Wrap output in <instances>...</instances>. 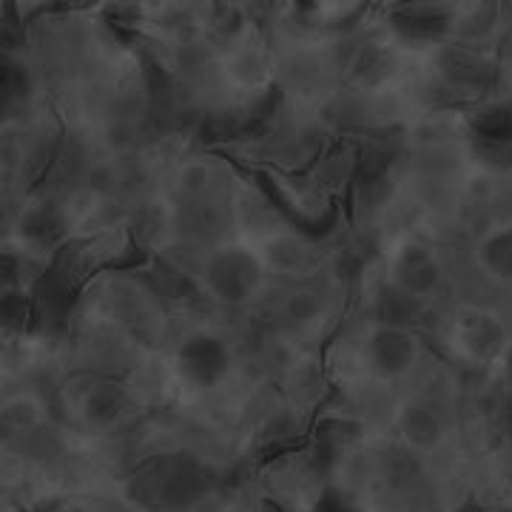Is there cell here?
Instances as JSON below:
<instances>
[{
    "label": "cell",
    "mask_w": 512,
    "mask_h": 512,
    "mask_svg": "<svg viewBox=\"0 0 512 512\" xmlns=\"http://www.w3.org/2000/svg\"><path fill=\"white\" fill-rule=\"evenodd\" d=\"M265 282V259L248 245H222L205 265V288L222 305H245Z\"/></svg>",
    "instance_id": "obj_1"
},
{
    "label": "cell",
    "mask_w": 512,
    "mask_h": 512,
    "mask_svg": "<svg viewBox=\"0 0 512 512\" xmlns=\"http://www.w3.org/2000/svg\"><path fill=\"white\" fill-rule=\"evenodd\" d=\"M234 365V356L228 342L217 336V333H208V330H194L188 333L183 342L174 350V373L177 379L188 387V390H197V393H208V390H217Z\"/></svg>",
    "instance_id": "obj_2"
},
{
    "label": "cell",
    "mask_w": 512,
    "mask_h": 512,
    "mask_svg": "<svg viewBox=\"0 0 512 512\" xmlns=\"http://www.w3.org/2000/svg\"><path fill=\"white\" fill-rule=\"evenodd\" d=\"M467 146L487 171H512V100H490L467 117Z\"/></svg>",
    "instance_id": "obj_3"
},
{
    "label": "cell",
    "mask_w": 512,
    "mask_h": 512,
    "mask_svg": "<svg viewBox=\"0 0 512 512\" xmlns=\"http://www.w3.org/2000/svg\"><path fill=\"white\" fill-rule=\"evenodd\" d=\"M450 336H453V348L473 365L495 362L510 342L504 319L490 308H481V305L458 308Z\"/></svg>",
    "instance_id": "obj_4"
},
{
    "label": "cell",
    "mask_w": 512,
    "mask_h": 512,
    "mask_svg": "<svg viewBox=\"0 0 512 512\" xmlns=\"http://www.w3.org/2000/svg\"><path fill=\"white\" fill-rule=\"evenodd\" d=\"M444 279V265H441L439 254L421 242V239H402L393 251L390 259V285L399 291L410 293L416 299H424Z\"/></svg>",
    "instance_id": "obj_5"
},
{
    "label": "cell",
    "mask_w": 512,
    "mask_h": 512,
    "mask_svg": "<svg viewBox=\"0 0 512 512\" xmlns=\"http://www.w3.org/2000/svg\"><path fill=\"white\" fill-rule=\"evenodd\" d=\"M419 353V336L410 328L376 325L365 342L367 367L379 379H399L404 373H410L419 362Z\"/></svg>",
    "instance_id": "obj_6"
},
{
    "label": "cell",
    "mask_w": 512,
    "mask_h": 512,
    "mask_svg": "<svg viewBox=\"0 0 512 512\" xmlns=\"http://www.w3.org/2000/svg\"><path fill=\"white\" fill-rule=\"evenodd\" d=\"M128 410V393L111 379H92L80 387L74 399V413L89 430H111L117 427Z\"/></svg>",
    "instance_id": "obj_7"
},
{
    "label": "cell",
    "mask_w": 512,
    "mask_h": 512,
    "mask_svg": "<svg viewBox=\"0 0 512 512\" xmlns=\"http://www.w3.org/2000/svg\"><path fill=\"white\" fill-rule=\"evenodd\" d=\"M393 32L407 46H430L439 43L444 32L453 23V12L436 6V3H410V6H399L393 15Z\"/></svg>",
    "instance_id": "obj_8"
},
{
    "label": "cell",
    "mask_w": 512,
    "mask_h": 512,
    "mask_svg": "<svg viewBox=\"0 0 512 512\" xmlns=\"http://www.w3.org/2000/svg\"><path fill=\"white\" fill-rule=\"evenodd\" d=\"M396 430L410 450L419 453H433L444 441V419L433 404L421 402V399H407L396 413Z\"/></svg>",
    "instance_id": "obj_9"
},
{
    "label": "cell",
    "mask_w": 512,
    "mask_h": 512,
    "mask_svg": "<svg viewBox=\"0 0 512 512\" xmlns=\"http://www.w3.org/2000/svg\"><path fill=\"white\" fill-rule=\"evenodd\" d=\"M419 305L421 299L387 285L376 299V319L379 325H390V328H413V322L421 316Z\"/></svg>",
    "instance_id": "obj_10"
},
{
    "label": "cell",
    "mask_w": 512,
    "mask_h": 512,
    "mask_svg": "<svg viewBox=\"0 0 512 512\" xmlns=\"http://www.w3.org/2000/svg\"><path fill=\"white\" fill-rule=\"evenodd\" d=\"M20 234L26 237V242H32L37 248L55 245L57 239L63 237V214H60V208H55L52 202L35 205L20 222Z\"/></svg>",
    "instance_id": "obj_11"
},
{
    "label": "cell",
    "mask_w": 512,
    "mask_h": 512,
    "mask_svg": "<svg viewBox=\"0 0 512 512\" xmlns=\"http://www.w3.org/2000/svg\"><path fill=\"white\" fill-rule=\"evenodd\" d=\"M228 72L242 86H259V83H265V77H268L265 52L256 43H251V40L237 43V49L228 57Z\"/></svg>",
    "instance_id": "obj_12"
},
{
    "label": "cell",
    "mask_w": 512,
    "mask_h": 512,
    "mask_svg": "<svg viewBox=\"0 0 512 512\" xmlns=\"http://www.w3.org/2000/svg\"><path fill=\"white\" fill-rule=\"evenodd\" d=\"M481 265L498 282H512V228L495 231L481 245Z\"/></svg>",
    "instance_id": "obj_13"
},
{
    "label": "cell",
    "mask_w": 512,
    "mask_h": 512,
    "mask_svg": "<svg viewBox=\"0 0 512 512\" xmlns=\"http://www.w3.org/2000/svg\"><path fill=\"white\" fill-rule=\"evenodd\" d=\"M441 74L456 83V86H476L481 83V77L487 74V66L478 60L473 52H464V49H447L441 55Z\"/></svg>",
    "instance_id": "obj_14"
},
{
    "label": "cell",
    "mask_w": 512,
    "mask_h": 512,
    "mask_svg": "<svg viewBox=\"0 0 512 512\" xmlns=\"http://www.w3.org/2000/svg\"><path fill=\"white\" fill-rule=\"evenodd\" d=\"M322 296L311 288H296L291 291L285 299H282V319H288L291 325L296 328H305V325H311L319 319V313H322Z\"/></svg>",
    "instance_id": "obj_15"
},
{
    "label": "cell",
    "mask_w": 512,
    "mask_h": 512,
    "mask_svg": "<svg viewBox=\"0 0 512 512\" xmlns=\"http://www.w3.org/2000/svg\"><path fill=\"white\" fill-rule=\"evenodd\" d=\"M3 416H6V421H9L15 430H29V427H37V424H40V419H43V407H40V402L32 399V396H15L12 402L6 404Z\"/></svg>",
    "instance_id": "obj_16"
},
{
    "label": "cell",
    "mask_w": 512,
    "mask_h": 512,
    "mask_svg": "<svg viewBox=\"0 0 512 512\" xmlns=\"http://www.w3.org/2000/svg\"><path fill=\"white\" fill-rule=\"evenodd\" d=\"M211 183V168L205 163H197V160H191V163H185L180 171H177V185L188 191V194H200L202 188H208Z\"/></svg>",
    "instance_id": "obj_17"
},
{
    "label": "cell",
    "mask_w": 512,
    "mask_h": 512,
    "mask_svg": "<svg viewBox=\"0 0 512 512\" xmlns=\"http://www.w3.org/2000/svg\"><path fill=\"white\" fill-rule=\"evenodd\" d=\"M458 512H476L473 507H464V510H458Z\"/></svg>",
    "instance_id": "obj_18"
}]
</instances>
